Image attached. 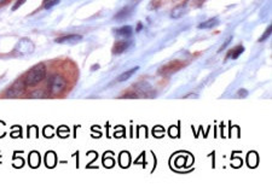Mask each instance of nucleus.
<instances>
[{
  "mask_svg": "<svg viewBox=\"0 0 272 193\" xmlns=\"http://www.w3.org/2000/svg\"><path fill=\"white\" fill-rule=\"evenodd\" d=\"M218 24V20H216V18H212V20H208L207 22H203L202 24H199V28H203V29H207V28H212V27L217 26Z\"/></svg>",
  "mask_w": 272,
  "mask_h": 193,
  "instance_id": "obj_11",
  "label": "nucleus"
},
{
  "mask_svg": "<svg viewBox=\"0 0 272 193\" xmlns=\"http://www.w3.org/2000/svg\"><path fill=\"white\" fill-rule=\"evenodd\" d=\"M8 2V0H0V5H3V4H5V3Z\"/></svg>",
  "mask_w": 272,
  "mask_h": 193,
  "instance_id": "obj_19",
  "label": "nucleus"
},
{
  "mask_svg": "<svg viewBox=\"0 0 272 193\" xmlns=\"http://www.w3.org/2000/svg\"><path fill=\"white\" fill-rule=\"evenodd\" d=\"M116 34L122 36V38H129L132 35V28L131 27H122L119 30H116Z\"/></svg>",
  "mask_w": 272,
  "mask_h": 193,
  "instance_id": "obj_10",
  "label": "nucleus"
},
{
  "mask_svg": "<svg viewBox=\"0 0 272 193\" xmlns=\"http://www.w3.org/2000/svg\"><path fill=\"white\" fill-rule=\"evenodd\" d=\"M38 153H32V156H30V162H32L33 167H36V165L39 164V162H40V158H39V156H36Z\"/></svg>",
  "mask_w": 272,
  "mask_h": 193,
  "instance_id": "obj_12",
  "label": "nucleus"
},
{
  "mask_svg": "<svg viewBox=\"0 0 272 193\" xmlns=\"http://www.w3.org/2000/svg\"><path fill=\"white\" fill-rule=\"evenodd\" d=\"M138 70V68L137 66H135V68H132V69H129V70H127L126 72H123V74H121L120 75V77L117 78V81H119V82H122V81H126V80H128L129 77L132 76L133 74H134L135 71Z\"/></svg>",
  "mask_w": 272,
  "mask_h": 193,
  "instance_id": "obj_8",
  "label": "nucleus"
},
{
  "mask_svg": "<svg viewBox=\"0 0 272 193\" xmlns=\"http://www.w3.org/2000/svg\"><path fill=\"white\" fill-rule=\"evenodd\" d=\"M185 9H186V3H183V4L175 6V8L173 9V11H172V14H171L172 18H174V20L180 18L184 14H185Z\"/></svg>",
  "mask_w": 272,
  "mask_h": 193,
  "instance_id": "obj_6",
  "label": "nucleus"
},
{
  "mask_svg": "<svg viewBox=\"0 0 272 193\" xmlns=\"http://www.w3.org/2000/svg\"><path fill=\"white\" fill-rule=\"evenodd\" d=\"M33 48H34V46H33L32 42H30L29 40H27V39H24V40L20 41V44L17 45L16 51H18L20 54H27V53L33 52Z\"/></svg>",
  "mask_w": 272,
  "mask_h": 193,
  "instance_id": "obj_4",
  "label": "nucleus"
},
{
  "mask_svg": "<svg viewBox=\"0 0 272 193\" xmlns=\"http://www.w3.org/2000/svg\"><path fill=\"white\" fill-rule=\"evenodd\" d=\"M59 0H52V2H50V0H47L46 4H45V9H50L52 8V6H54L56 4H58Z\"/></svg>",
  "mask_w": 272,
  "mask_h": 193,
  "instance_id": "obj_15",
  "label": "nucleus"
},
{
  "mask_svg": "<svg viewBox=\"0 0 272 193\" xmlns=\"http://www.w3.org/2000/svg\"><path fill=\"white\" fill-rule=\"evenodd\" d=\"M237 95H238V96L243 95V98H244V96H247V95H248V92H247V90H246V89H240V90H238Z\"/></svg>",
  "mask_w": 272,
  "mask_h": 193,
  "instance_id": "obj_18",
  "label": "nucleus"
},
{
  "mask_svg": "<svg viewBox=\"0 0 272 193\" xmlns=\"http://www.w3.org/2000/svg\"><path fill=\"white\" fill-rule=\"evenodd\" d=\"M243 51H244V47H243V46H237V47L232 48V50L230 51L229 54H228V58L236 59L238 56H240V54H241L242 52H243Z\"/></svg>",
  "mask_w": 272,
  "mask_h": 193,
  "instance_id": "obj_9",
  "label": "nucleus"
},
{
  "mask_svg": "<svg viewBox=\"0 0 272 193\" xmlns=\"http://www.w3.org/2000/svg\"><path fill=\"white\" fill-rule=\"evenodd\" d=\"M30 95H32V98H44L45 96V94L41 90H35V92H33Z\"/></svg>",
  "mask_w": 272,
  "mask_h": 193,
  "instance_id": "obj_14",
  "label": "nucleus"
},
{
  "mask_svg": "<svg viewBox=\"0 0 272 193\" xmlns=\"http://www.w3.org/2000/svg\"><path fill=\"white\" fill-rule=\"evenodd\" d=\"M125 16H127V9H123V10L121 11L120 14L117 15V16L115 17V18H123V17H125Z\"/></svg>",
  "mask_w": 272,
  "mask_h": 193,
  "instance_id": "obj_17",
  "label": "nucleus"
},
{
  "mask_svg": "<svg viewBox=\"0 0 272 193\" xmlns=\"http://www.w3.org/2000/svg\"><path fill=\"white\" fill-rule=\"evenodd\" d=\"M81 35L77 34H71V35H65L62 36V38H58L56 40L57 44H77V42L81 41Z\"/></svg>",
  "mask_w": 272,
  "mask_h": 193,
  "instance_id": "obj_5",
  "label": "nucleus"
},
{
  "mask_svg": "<svg viewBox=\"0 0 272 193\" xmlns=\"http://www.w3.org/2000/svg\"><path fill=\"white\" fill-rule=\"evenodd\" d=\"M45 76H46V68L42 63H39L23 75L22 80L26 86H35V84L40 83Z\"/></svg>",
  "mask_w": 272,
  "mask_h": 193,
  "instance_id": "obj_1",
  "label": "nucleus"
},
{
  "mask_svg": "<svg viewBox=\"0 0 272 193\" xmlns=\"http://www.w3.org/2000/svg\"><path fill=\"white\" fill-rule=\"evenodd\" d=\"M26 83L23 82V80H18L15 82L12 86L6 90L5 95L9 96V98H17V96H21L26 90Z\"/></svg>",
  "mask_w": 272,
  "mask_h": 193,
  "instance_id": "obj_3",
  "label": "nucleus"
},
{
  "mask_svg": "<svg viewBox=\"0 0 272 193\" xmlns=\"http://www.w3.org/2000/svg\"><path fill=\"white\" fill-rule=\"evenodd\" d=\"M24 3H26V0H17L16 4L14 5V8H12V9H14V10H17V9L20 8V6L22 4H24Z\"/></svg>",
  "mask_w": 272,
  "mask_h": 193,
  "instance_id": "obj_16",
  "label": "nucleus"
},
{
  "mask_svg": "<svg viewBox=\"0 0 272 193\" xmlns=\"http://www.w3.org/2000/svg\"><path fill=\"white\" fill-rule=\"evenodd\" d=\"M47 87L48 93H50L51 95H59L62 94L66 88V81L62 75H52V76L50 77V80H48Z\"/></svg>",
  "mask_w": 272,
  "mask_h": 193,
  "instance_id": "obj_2",
  "label": "nucleus"
},
{
  "mask_svg": "<svg viewBox=\"0 0 272 193\" xmlns=\"http://www.w3.org/2000/svg\"><path fill=\"white\" fill-rule=\"evenodd\" d=\"M271 32H272V28H271V27H268V28H267V30H266V33H265V34H264V35H262V36H261V38H260V40H259V41H265V40H266V39H267V38H268V36H270V35H271Z\"/></svg>",
  "mask_w": 272,
  "mask_h": 193,
  "instance_id": "obj_13",
  "label": "nucleus"
},
{
  "mask_svg": "<svg viewBox=\"0 0 272 193\" xmlns=\"http://www.w3.org/2000/svg\"><path fill=\"white\" fill-rule=\"evenodd\" d=\"M127 47H128V44H127L126 41H117L116 44L114 45L113 53H114V54H120V53H122L123 51H125Z\"/></svg>",
  "mask_w": 272,
  "mask_h": 193,
  "instance_id": "obj_7",
  "label": "nucleus"
}]
</instances>
